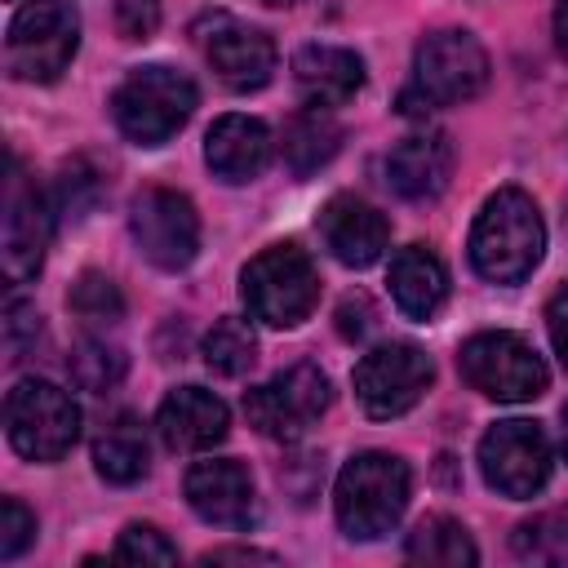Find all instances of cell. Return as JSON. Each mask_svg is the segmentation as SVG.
Instances as JSON below:
<instances>
[{"mask_svg": "<svg viewBox=\"0 0 568 568\" xmlns=\"http://www.w3.org/2000/svg\"><path fill=\"white\" fill-rule=\"evenodd\" d=\"M186 501L204 524L217 528H248L257 519L253 479L240 462H195L186 470Z\"/></svg>", "mask_w": 568, "mask_h": 568, "instance_id": "2e32d148", "label": "cell"}, {"mask_svg": "<svg viewBox=\"0 0 568 568\" xmlns=\"http://www.w3.org/2000/svg\"><path fill=\"white\" fill-rule=\"evenodd\" d=\"M129 231L142 257L160 271H182L200 253V213L182 191L142 186L129 204Z\"/></svg>", "mask_w": 568, "mask_h": 568, "instance_id": "8fae6325", "label": "cell"}, {"mask_svg": "<svg viewBox=\"0 0 568 568\" xmlns=\"http://www.w3.org/2000/svg\"><path fill=\"white\" fill-rule=\"evenodd\" d=\"M479 470L484 484L497 488L501 497H532L550 479V439L537 422L510 417L484 430L479 439Z\"/></svg>", "mask_w": 568, "mask_h": 568, "instance_id": "7c38bea8", "label": "cell"}, {"mask_svg": "<svg viewBox=\"0 0 568 568\" xmlns=\"http://www.w3.org/2000/svg\"><path fill=\"white\" fill-rule=\"evenodd\" d=\"M115 27L124 40H146L160 27V0H115Z\"/></svg>", "mask_w": 568, "mask_h": 568, "instance_id": "1f68e13d", "label": "cell"}, {"mask_svg": "<svg viewBox=\"0 0 568 568\" xmlns=\"http://www.w3.org/2000/svg\"><path fill=\"white\" fill-rule=\"evenodd\" d=\"M4 430L27 462H58L80 435V408L62 386L44 377H22L4 395Z\"/></svg>", "mask_w": 568, "mask_h": 568, "instance_id": "52a82bcc", "label": "cell"}, {"mask_svg": "<svg viewBox=\"0 0 568 568\" xmlns=\"http://www.w3.org/2000/svg\"><path fill=\"white\" fill-rule=\"evenodd\" d=\"M546 328H550V346H555L559 364L568 368V284H559L555 297L546 302Z\"/></svg>", "mask_w": 568, "mask_h": 568, "instance_id": "d6a6232c", "label": "cell"}, {"mask_svg": "<svg viewBox=\"0 0 568 568\" xmlns=\"http://www.w3.org/2000/svg\"><path fill=\"white\" fill-rule=\"evenodd\" d=\"M204 58L217 71V80L235 93H253L275 75V40L248 22H235L217 13L204 36Z\"/></svg>", "mask_w": 568, "mask_h": 568, "instance_id": "5bb4252c", "label": "cell"}, {"mask_svg": "<svg viewBox=\"0 0 568 568\" xmlns=\"http://www.w3.org/2000/svg\"><path fill=\"white\" fill-rule=\"evenodd\" d=\"M226 426H231L226 404L204 386L169 390L160 413H155V430L173 453H204V448L226 439Z\"/></svg>", "mask_w": 568, "mask_h": 568, "instance_id": "e0dca14e", "label": "cell"}, {"mask_svg": "<svg viewBox=\"0 0 568 568\" xmlns=\"http://www.w3.org/2000/svg\"><path fill=\"white\" fill-rule=\"evenodd\" d=\"M49 231H53V213H49L44 191L36 186V178L22 173L18 160H9L4 235H0V262H4V280L9 284H27L31 275H40L44 248H49Z\"/></svg>", "mask_w": 568, "mask_h": 568, "instance_id": "4fadbf2b", "label": "cell"}, {"mask_svg": "<svg viewBox=\"0 0 568 568\" xmlns=\"http://www.w3.org/2000/svg\"><path fill=\"white\" fill-rule=\"evenodd\" d=\"M328 408V377L315 364H293L275 373L271 382L244 390V417L257 426V435L293 444L302 439Z\"/></svg>", "mask_w": 568, "mask_h": 568, "instance_id": "9c48e42d", "label": "cell"}, {"mask_svg": "<svg viewBox=\"0 0 568 568\" xmlns=\"http://www.w3.org/2000/svg\"><path fill=\"white\" fill-rule=\"evenodd\" d=\"M93 466L106 484H138L151 466V439H146L142 417L115 413L93 439Z\"/></svg>", "mask_w": 568, "mask_h": 568, "instance_id": "7402d4cb", "label": "cell"}, {"mask_svg": "<svg viewBox=\"0 0 568 568\" xmlns=\"http://www.w3.org/2000/svg\"><path fill=\"white\" fill-rule=\"evenodd\" d=\"M36 537V515L18 501V497H4L0 501V559H18Z\"/></svg>", "mask_w": 568, "mask_h": 568, "instance_id": "4dcf8cb0", "label": "cell"}, {"mask_svg": "<svg viewBox=\"0 0 568 568\" xmlns=\"http://www.w3.org/2000/svg\"><path fill=\"white\" fill-rule=\"evenodd\" d=\"M541 248H546V226H541L537 204L524 191L506 186L484 200L470 226V266L484 280L519 284L541 262Z\"/></svg>", "mask_w": 568, "mask_h": 568, "instance_id": "6da1fadb", "label": "cell"}, {"mask_svg": "<svg viewBox=\"0 0 568 568\" xmlns=\"http://www.w3.org/2000/svg\"><path fill=\"white\" fill-rule=\"evenodd\" d=\"M555 44L568 58V0H555Z\"/></svg>", "mask_w": 568, "mask_h": 568, "instance_id": "8d00e7d4", "label": "cell"}, {"mask_svg": "<svg viewBox=\"0 0 568 568\" xmlns=\"http://www.w3.org/2000/svg\"><path fill=\"white\" fill-rule=\"evenodd\" d=\"M404 555H408L413 564H439V568H457V564H475V559H479L470 532H466L457 519H448V515H426V519L408 532Z\"/></svg>", "mask_w": 568, "mask_h": 568, "instance_id": "cb8c5ba5", "label": "cell"}, {"mask_svg": "<svg viewBox=\"0 0 568 568\" xmlns=\"http://www.w3.org/2000/svg\"><path fill=\"white\" fill-rule=\"evenodd\" d=\"M373 328V306H368V297H346L342 306H337V333L346 337V342H359L364 333Z\"/></svg>", "mask_w": 568, "mask_h": 568, "instance_id": "836d02e7", "label": "cell"}, {"mask_svg": "<svg viewBox=\"0 0 568 568\" xmlns=\"http://www.w3.org/2000/svg\"><path fill=\"white\" fill-rule=\"evenodd\" d=\"M67 306H71V315H80V320L93 324V328L115 324V320L124 315V297H120V288H115L106 275H98V271H84V275L71 284Z\"/></svg>", "mask_w": 568, "mask_h": 568, "instance_id": "83f0119b", "label": "cell"}, {"mask_svg": "<svg viewBox=\"0 0 568 568\" xmlns=\"http://www.w3.org/2000/svg\"><path fill=\"white\" fill-rule=\"evenodd\" d=\"M430 377H435V364H430V355H426L422 346H413V342H382V346H373V351L355 364V373H351L359 408H364L368 417H377V422L408 413V408L426 395Z\"/></svg>", "mask_w": 568, "mask_h": 568, "instance_id": "30bf717a", "label": "cell"}, {"mask_svg": "<svg viewBox=\"0 0 568 568\" xmlns=\"http://www.w3.org/2000/svg\"><path fill=\"white\" fill-rule=\"evenodd\" d=\"M510 550L524 564H564L568 559V506H555L546 515L524 519L510 532Z\"/></svg>", "mask_w": 568, "mask_h": 568, "instance_id": "4316f807", "label": "cell"}, {"mask_svg": "<svg viewBox=\"0 0 568 568\" xmlns=\"http://www.w3.org/2000/svg\"><path fill=\"white\" fill-rule=\"evenodd\" d=\"M36 320H40V315H36L27 302L9 297V306H4V342H9L13 359L22 355V333H36Z\"/></svg>", "mask_w": 568, "mask_h": 568, "instance_id": "e575fe53", "label": "cell"}, {"mask_svg": "<svg viewBox=\"0 0 568 568\" xmlns=\"http://www.w3.org/2000/svg\"><path fill=\"white\" fill-rule=\"evenodd\" d=\"M262 4H297V0H262Z\"/></svg>", "mask_w": 568, "mask_h": 568, "instance_id": "f35d334b", "label": "cell"}, {"mask_svg": "<svg viewBox=\"0 0 568 568\" xmlns=\"http://www.w3.org/2000/svg\"><path fill=\"white\" fill-rule=\"evenodd\" d=\"M240 293L248 315L266 328H297L320 302V275L297 244H271L244 266Z\"/></svg>", "mask_w": 568, "mask_h": 568, "instance_id": "5b68a950", "label": "cell"}, {"mask_svg": "<svg viewBox=\"0 0 568 568\" xmlns=\"http://www.w3.org/2000/svg\"><path fill=\"white\" fill-rule=\"evenodd\" d=\"M124 368H129V364H124V351L111 346L106 337H80V342L71 346V355H67L71 382H75L80 390H89V395H106L111 386H120Z\"/></svg>", "mask_w": 568, "mask_h": 568, "instance_id": "484cf974", "label": "cell"}, {"mask_svg": "<svg viewBox=\"0 0 568 568\" xmlns=\"http://www.w3.org/2000/svg\"><path fill=\"white\" fill-rule=\"evenodd\" d=\"M559 444H564V462H568V404H564V426H559Z\"/></svg>", "mask_w": 568, "mask_h": 568, "instance_id": "74e56055", "label": "cell"}, {"mask_svg": "<svg viewBox=\"0 0 568 568\" xmlns=\"http://www.w3.org/2000/svg\"><path fill=\"white\" fill-rule=\"evenodd\" d=\"M320 240L342 266H373L390 244V222L359 195H333L320 209Z\"/></svg>", "mask_w": 568, "mask_h": 568, "instance_id": "9a60e30c", "label": "cell"}, {"mask_svg": "<svg viewBox=\"0 0 568 568\" xmlns=\"http://www.w3.org/2000/svg\"><path fill=\"white\" fill-rule=\"evenodd\" d=\"M115 559L120 564H178V546L151 524H129L115 541Z\"/></svg>", "mask_w": 568, "mask_h": 568, "instance_id": "f1b7e54d", "label": "cell"}, {"mask_svg": "<svg viewBox=\"0 0 568 568\" xmlns=\"http://www.w3.org/2000/svg\"><path fill=\"white\" fill-rule=\"evenodd\" d=\"M204 564H275V555L253 550V546H226V550H209Z\"/></svg>", "mask_w": 568, "mask_h": 568, "instance_id": "d590c367", "label": "cell"}, {"mask_svg": "<svg viewBox=\"0 0 568 568\" xmlns=\"http://www.w3.org/2000/svg\"><path fill=\"white\" fill-rule=\"evenodd\" d=\"M457 364H462V377L479 395L501 399V404L537 399L546 390V382H550L541 355L519 333H506V328L466 337L462 351H457Z\"/></svg>", "mask_w": 568, "mask_h": 568, "instance_id": "ba28073f", "label": "cell"}, {"mask_svg": "<svg viewBox=\"0 0 568 568\" xmlns=\"http://www.w3.org/2000/svg\"><path fill=\"white\" fill-rule=\"evenodd\" d=\"M58 200H62V213L84 217L93 209V200H98V173L84 160H71L62 169V178H58Z\"/></svg>", "mask_w": 568, "mask_h": 568, "instance_id": "f546056e", "label": "cell"}, {"mask_svg": "<svg viewBox=\"0 0 568 568\" xmlns=\"http://www.w3.org/2000/svg\"><path fill=\"white\" fill-rule=\"evenodd\" d=\"M195 111V84L191 75L173 71V67H138L120 80V89L111 93V115L115 129L138 142V146H160L169 142Z\"/></svg>", "mask_w": 568, "mask_h": 568, "instance_id": "3957f363", "label": "cell"}, {"mask_svg": "<svg viewBox=\"0 0 568 568\" xmlns=\"http://www.w3.org/2000/svg\"><path fill=\"white\" fill-rule=\"evenodd\" d=\"M293 80H297V93L311 106L328 111V106H342V102H351L359 93L364 62L342 44H306L293 58Z\"/></svg>", "mask_w": 568, "mask_h": 568, "instance_id": "ffe728a7", "label": "cell"}, {"mask_svg": "<svg viewBox=\"0 0 568 568\" xmlns=\"http://www.w3.org/2000/svg\"><path fill=\"white\" fill-rule=\"evenodd\" d=\"M204 160L222 182H248L271 164V129L253 115H222L204 138Z\"/></svg>", "mask_w": 568, "mask_h": 568, "instance_id": "d6986e66", "label": "cell"}, {"mask_svg": "<svg viewBox=\"0 0 568 568\" xmlns=\"http://www.w3.org/2000/svg\"><path fill=\"white\" fill-rule=\"evenodd\" d=\"M488 84V53L470 31H435L417 44L413 58V89H404L399 106L422 115L430 106L470 102Z\"/></svg>", "mask_w": 568, "mask_h": 568, "instance_id": "277c9868", "label": "cell"}, {"mask_svg": "<svg viewBox=\"0 0 568 568\" xmlns=\"http://www.w3.org/2000/svg\"><path fill=\"white\" fill-rule=\"evenodd\" d=\"M408 493H413V475L395 453H377V448L355 453L333 488V510L342 532L355 541H373L390 532L408 510Z\"/></svg>", "mask_w": 568, "mask_h": 568, "instance_id": "7a4b0ae2", "label": "cell"}, {"mask_svg": "<svg viewBox=\"0 0 568 568\" xmlns=\"http://www.w3.org/2000/svg\"><path fill=\"white\" fill-rule=\"evenodd\" d=\"M386 284H390L395 306H399L408 320H430V315L444 306V297H448V271H444V262H439L430 248H422V244H408V248H399V253L390 257Z\"/></svg>", "mask_w": 568, "mask_h": 568, "instance_id": "44dd1931", "label": "cell"}, {"mask_svg": "<svg viewBox=\"0 0 568 568\" xmlns=\"http://www.w3.org/2000/svg\"><path fill=\"white\" fill-rule=\"evenodd\" d=\"M204 364L217 377H244L257 364V337L240 315H222L209 333H204Z\"/></svg>", "mask_w": 568, "mask_h": 568, "instance_id": "d4e9b609", "label": "cell"}, {"mask_svg": "<svg viewBox=\"0 0 568 568\" xmlns=\"http://www.w3.org/2000/svg\"><path fill=\"white\" fill-rule=\"evenodd\" d=\"M453 178V142L448 133L422 129L386 151V182L404 200H435Z\"/></svg>", "mask_w": 568, "mask_h": 568, "instance_id": "ac0fdd59", "label": "cell"}, {"mask_svg": "<svg viewBox=\"0 0 568 568\" xmlns=\"http://www.w3.org/2000/svg\"><path fill=\"white\" fill-rule=\"evenodd\" d=\"M337 146H342V124H337L324 106L297 111V115L288 120V129H284V160H288V169H293L297 178H306V173H315L320 164H328V160L337 155Z\"/></svg>", "mask_w": 568, "mask_h": 568, "instance_id": "603a6c76", "label": "cell"}, {"mask_svg": "<svg viewBox=\"0 0 568 568\" xmlns=\"http://www.w3.org/2000/svg\"><path fill=\"white\" fill-rule=\"evenodd\" d=\"M80 49V9L71 0H27L4 40V62L13 80L49 84L67 71Z\"/></svg>", "mask_w": 568, "mask_h": 568, "instance_id": "8992f818", "label": "cell"}]
</instances>
